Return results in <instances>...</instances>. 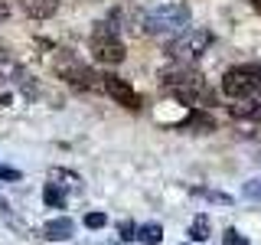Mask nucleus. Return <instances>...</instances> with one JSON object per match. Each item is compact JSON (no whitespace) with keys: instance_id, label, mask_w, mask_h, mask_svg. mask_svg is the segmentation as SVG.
<instances>
[{"instance_id":"23","label":"nucleus","mask_w":261,"mask_h":245,"mask_svg":"<svg viewBox=\"0 0 261 245\" xmlns=\"http://www.w3.org/2000/svg\"><path fill=\"white\" fill-rule=\"evenodd\" d=\"M251 4H255V10H258V13H261V0H251Z\"/></svg>"},{"instance_id":"17","label":"nucleus","mask_w":261,"mask_h":245,"mask_svg":"<svg viewBox=\"0 0 261 245\" xmlns=\"http://www.w3.org/2000/svg\"><path fill=\"white\" fill-rule=\"evenodd\" d=\"M242 196H245V200H251V203H261V177L248 180V183L242 186Z\"/></svg>"},{"instance_id":"18","label":"nucleus","mask_w":261,"mask_h":245,"mask_svg":"<svg viewBox=\"0 0 261 245\" xmlns=\"http://www.w3.org/2000/svg\"><path fill=\"white\" fill-rule=\"evenodd\" d=\"M222 245H248V239L239 232V229H225V235H222Z\"/></svg>"},{"instance_id":"7","label":"nucleus","mask_w":261,"mask_h":245,"mask_svg":"<svg viewBox=\"0 0 261 245\" xmlns=\"http://www.w3.org/2000/svg\"><path fill=\"white\" fill-rule=\"evenodd\" d=\"M105 92H108L118 105H124L127 111H137V108H141V95H137L124 79H118V76H105Z\"/></svg>"},{"instance_id":"16","label":"nucleus","mask_w":261,"mask_h":245,"mask_svg":"<svg viewBox=\"0 0 261 245\" xmlns=\"http://www.w3.org/2000/svg\"><path fill=\"white\" fill-rule=\"evenodd\" d=\"M186 128H196V131H212V128H216V121H212L209 114H202V111H193L190 118H186Z\"/></svg>"},{"instance_id":"24","label":"nucleus","mask_w":261,"mask_h":245,"mask_svg":"<svg viewBox=\"0 0 261 245\" xmlns=\"http://www.w3.org/2000/svg\"><path fill=\"white\" fill-rule=\"evenodd\" d=\"M258 69H261V65H258Z\"/></svg>"},{"instance_id":"13","label":"nucleus","mask_w":261,"mask_h":245,"mask_svg":"<svg viewBox=\"0 0 261 245\" xmlns=\"http://www.w3.org/2000/svg\"><path fill=\"white\" fill-rule=\"evenodd\" d=\"M43 203H46L49 209H62V206H65V190H62V186H56V183H46Z\"/></svg>"},{"instance_id":"22","label":"nucleus","mask_w":261,"mask_h":245,"mask_svg":"<svg viewBox=\"0 0 261 245\" xmlns=\"http://www.w3.org/2000/svg\"><path fill=\"white\" fill-rule=\"evenodd\" d=\"M4 20H7V4L0 0V23H4Z\"/></svg>"},{"instance_id":"6","label":"nucleus","mask_w":261,"mask_h":245,"mask_svg":"<svg viewBox=\"0 0 261 245\" xmlns=\"http://www.w3.org/2000/svg\"><path fill=\"white\" fill-rule=\"evenodd\" d=\"M59 72H62V76L69 79L75 88H85V92H105V76H98L95 69H88V65L75 62L69 53L62 56V62H59Z\"/></svg>"},{"instance_id":"1","label":"nucleus","mask_w":261,"mask_h":245,"mask_svg":"<svg viewBox=\"0 0 261 245\" xmlns=\"http://www.w3.org/2000/svg\"><path fill=\"white\" fill-rule=\"evenodd\" d=\"M160 88L167 95H173L176 102H183V105H196L202 95H206V82H202V76L193 69V65H186V62H176L173 69L160 72Z\"/></svg>"},{"instance_id":"10","label":"nucleus","mask_w":261,"mask_h":245,"mask_svg":"<svg viewBox=\"0 0 261 245\" xmlns=\"http://www.w3.org/2000/svg\"><path fill=\"white\" fill-rule=\"evenodd\" d=\"M20 7L33 20H49V16L59 10V0H20Z\"/></svg>"},{"instance_id":"3","label":"nucleus","mask_w":261,"mask_h":245,"mask_svg":"<svg viewBox=\"0 0 261 245\" xmlns=\"http://www.w3.org/2000/svg\"><path fill=\"white\" fill-rule=\"evenodd\" d=\"M209 46H212V33L202 30V27H190V30L179 33V36H173V43H170V56H173L176 62L193 65Z\"/></svg>"},{"instance_id":"20","label":"nucleus","mask_w":261,"mask_h":245,"mask_svg":"<svg viewBox=\"0 0 261 245\" xmlns=\"http://www.w3.org/2000/svg\"><path fill=\"white\" fill-rule=\"evenodd\" d=\"M121 239H137V226L134 223H121Z\"/></svg>"},{"instance_id":"19","label":"nucleus","mask_w":261,"mask_h":245,"mask_svg":"<svg viewBox=\"0 0 261 245\" xmlns=\"http://www.w3.org/2000/svg\"><path fill=\"white\" fill-rule=\"evenodd\" d=\"M85 226L88 229H105V226H108V216H105V212H88V216H85Z\"/></svg>"},{"instance_id":"8","label":"nucleus","mask_w":261,"mask_h":245,"mask_svg":"<svg viewBox=\"0 0 261 245\" xmlns=\"http://www.w3.org/2000/svg\"><path fill=\"white\" fill-rule=\"evenodd\" d=\"M232 118L239 121H261V95H248V98H235V105H228Z\"/></svg>"},{"instance_id":"5","label":"nucleus","mask_w":261,"mask_h":245,"mask_svg":"<svg viewBox=\"0 0 261 245\" xmlns=\"http://www.w3.org/2000/svg\"><path fill=\"white\" fill-rule=\"evenodd\" d=\"M92 56H95V62L118 65V62H124V43L118 39L114 30H108L105 23H98L95 33H92Z\"/></svg>"},{"instance_id":"21","label":"nucleus","mask_w":261,"mask_h":245,"mask_svg":"<svg viewBox=\"0 0 261 245\" xmlns=\"http://www.w3.org/2000/svg\"><path fill=\"white\" fill-rule=\"evenodd\" d=\"M0 180H20V170H13V167H0Z\"/></svg>"},{"instance_id":"14","label":"nucleus","mask_w":261,"mask_h":245,"mask_svg":"<svg viewBox=\"0 0 261 245\" xmlns=\"http://www.w3.org/2000/svg\"><path fill=\"white\" fill-rule=\"evenodd\" d=\"M193 196H199V200H209V203H219V206H232V196L228 193H219V190H206V186H196Z\"/></svg>"},{"instance_id":"15","label":"nucleus","mask_w":261,"mask_h":245,"mask_svg":"<svg viewBox=\"0 0 261 245\" xmlns=\"http://www.w3.org/2000/svg\"><path fill=\"white\" fill-rule=\"evenodd\" d=\"M190 239H193V242H206V239H209V219H206V216H196V219H193Z\"/></svg>"},{"instance_id":"12","label":"nucleus","mask_w":261,"mask_h":245,"mask_svg":"<svg viewBox=\"0 0 261 245\" xmlns=\"http://www.w3.org/2000/svg\"><path fill=\"white\" fill-rule=\"evenodd\" d=\"M137 242H144V245H160V242H163V229H160L157 223L137 226Z\"/></svg>"},{"instance_id":"4","label":"nucleus","mask_w":261,"mask_h":245,"mask_svg":"<svg viewBox=\"0 0 261 245\" xmlns=\"http://www.w3.org/2000/svg\"><path fill=\"white\" fill-rule=\"evenodd\" d=\"M222 92L228 98H248L261 95V69L258 65H235L222 76Z\"/></svg>"},{"instance_id":"2","label":"nucleus","mask_w":261,"mask_h":245,"mask_svg":"<svg viewBox=\"0 0 261 245\" xmlns=\"http://www.w3.org/2000/svg\"><path fill=\"white\" fill-rule=\"evenodd\" d=\"M186 27H190V7L186 4H163L157 10L147 13L144 20V30L150 33V36H179Z\"/></svg>"},{"instance_id":"11","label":"nucleus","mask_w":261,"mask_h":245,"mask_svg":"<svg viewBox=\"0 0 261 245\" xmlns=\"http://www.w3.org/2000/svg\"><path fill=\"white\" fill-rule=\"evenodd\" d=\"M0 216H4V223H7V226H10V229H13V232H16V235H20V239H30V226H27V223H23V219H20V216H16V212H13L10 206H7V203H4V200H0Z\"/></svg>"},{"instance_id":"9","label":"nucleus","mask_w":261,"mask_h":245,"mask_svg":"<svg viewBox=\"0 0 261 245\" xmlns=\"http://www.w3.org/2000/svg\"><path fill=\"white\" fill-rule=\"evenodd\" d=\"M72 232H75V223H72L69 216H59V219H49L43 226V235L49 242H69Z\"/></svg>"}]
</instances>
